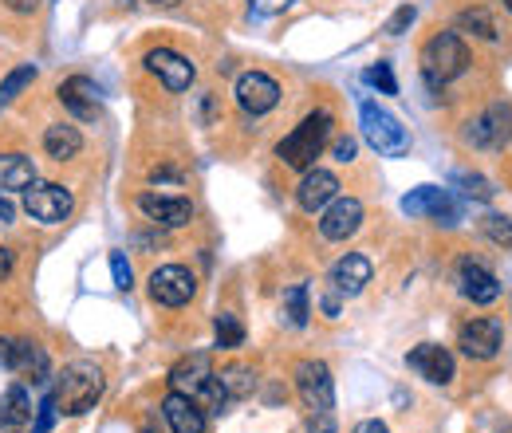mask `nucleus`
<instances>
[{"label": "nucleus", "mask_w": 512, "mask_h": 433, "mask_svg": "<svg viewBox=\"0 0 512 433\" xmlns=\"http://www.w3.org/2000/svg\"><path fill=\"white\" fill-rule=\"evenodd\" d=\"M103 390H107V378H103V371L95 363H67L64 374L56 378V390L52 394H56V406L64 414L79 418V414H87V410L99 406Z\"/></svg>", "instance_id": "nucleus-1"}, {"label": "nucleus", "mask_w": 512, "mask_h": 433, "mask_svg": "<svg viewBox=\"0 0 512 433\" xmlns=\"http://www.w3.org/2000/svg\"><path fill=\"white\" fill-rule=\"evenodd\" d=\"M331 123H335L331 111H312L304 123L296 126V130L276 146L280 162L292 166V170H312L316 158L323 154V146H327V138H331Z\"/></svg>", "instance_id": "nucleus-2"}, {"label": "nucleus", "mask_w": 512, "mask_h": 433, "mask_svg": "<svg viewBox=\"0 0 512 433\" xmlns=\"http://www.w3.org/2000/svg\"><path fill=\"white\" fill-rule=\"evenodd\" d=\"M359 123H363V138L379 158H402L410 150V134L398 123L390 111H383L379 103H363L359 107Z\"/></svg>", "instance_id": "nucleus-3"}, {"label": "nucleus", "mask_w": 512, "mask_h": 433, "mask_svg": "<svg viewBox=\"0 0 512 433\" xmlns=\"http://www.w3.org/2000/svg\"><path fill=\"white\" fill-rule=\"evenodd\" d=\"M465 67H469V48L461 44L457 32H442L422 48V75L430 79V87H442L449 79L465 75Z\"/></svg>", "instance_id": "nucleus-4"}, {"label": "nucleus", "mask_w": 512, "mask_h": 433, "mask_svg": "<svg viewBox=\"0 0 512 433\" xmlns=\"http://www.w3.org/2000/svg\"><path fill=\"white\" fill-rule=\"evenodd\" d=\"M71 205H75L71 189L56 186V182H32V186L24 189V209L40 225H60V221H67Z\"/></svg>", "instance_id": "nucleus-5"}, {"label": "nucleus", "mask_w": 512, "mask_h": 433, "mask_svg": "<svg viewBox=\"0 0 512 433\" xmlns=\"http://www.w3.org/2000/svg\"><path fill=\"white\" fill-rule=\"evenodd\" d=\"M296 390H300V398H304V406L312 414H331V406H335V382H331L327 363L304 359L296 367Z\"/></svg>", "instance_id": "nucleus-6"}, {"label": "nucleus", "mask_w": 512, "mask_h": 433, "mask_svg": "<svg viewBox=\"0 0 512 433\" xmlns=\"http://www.w3.org/2000/svg\"><path fill=\"white\" fill-rule=\"evenodd\" d=\"M193 292H197V280H193L190 268H182V264H162V268L150 276V300L162 304V308H182V304H190Z\"/></svg>", "instance_id": "nucleus-7"}, {"label": "nucleus", "mask_w": 512, "mask_h": 433, "mask_svg": "<svg viewBox=\"0 0 512 433\" xmlns=\"http://www.w3.org/2000/svg\"><path fill=\"white\" fill-rule=\"evenodd\" d=\"M509 130H512V107L509 103H493V107H485V111L469 123L465 142H473L477 150H497V146H505Z\"/></svg>", "instance_id": "nucleus-8"}, {"label": "nucleus", "mask_w": 512, "mask_h": 433, "mask_svg": "<svg viewBox=\"0 0 512 433\" xmlns=\"http://www.w3.org/2000/svg\"><path fill=\"white\" fill-rule=\"evenodd\" d=\"M402 213L410 217H434L438 225H457V201L449 197V189L418 186L414 193L402 197Z\"/></svg>", "instance_id": "nucleus-9"}, {"label": "nucleus", "mask_w": 512, "mask_h": 433, "mask_svg": "<svg viewBox=\"0 0 512 433\" xmlns=\"http://www.w3.org/2000/svg\"><path fill=\"white\" fill-rule=\"evenodd\" d=\"M99 83L87 79V75H71L60 83V103L79 119V123H99L103 119V107H99Z\"/></svg>", "instance_id": "nucleus-10"}, {"label": "nucleus", "mask_w": 512, "mask_h": 433, "mask_svg": "<svg viewBox=\"0 0 512 433\" xmlns=\"http://www.w3.org/2000/svg\"><path fill=\"white\" fill-rule=\"evenodd\" d=\"M457 347L469 359H477V363L497 359V351H501V323H493V319H469L457 331Z\"/></svg>", "instance_id": "nucleus-11"}, {"label": "nucleus", "mask_w": 512, "mask_h": 433, "mask_svg": "<svg viewBox=\"0 0 512 433\" xmlns=\"http://www.w3.org/2000/svg\"><path fill=\"white\" fill-rule=\"evenodd\" d=\"M237 103H241V111H249V115H268V111L280 103V87H276V79L264 75V71H245V75L237 79Z\"/></svg>", "instance_id": "nucleus-12"}, {"label": "nucleus", "mask_w": 512, "mask_h": 433, "mask_svg": "<svg viewBox=\"0 0 512 433\" xmlns=\"http://www.w3.org/2000/svg\"><path fill=\"white\" fill-rule=\"evenodd\" d=\"M138 209L162 229H182L193 217V205L186 197H166V193H138Z\"/></svg>", "instance_id": "nucleus-13"}, {"label": "nucleus", "mask_w": 512, "mask_h": 433, "mask_svg": "<svg viewBox=\"0 0 512 433\" xmlns=\"http://www.w3.org/2000/svg\"><path fill=\"white\" fill-rule=\"evenodd\" d=\"M406 363H410V371H418L426 382H434V386H449L453 382V355H449L446 347H438V343H422V347H414L410 355H406Z\"/></svg>", "instance_id": "nucleus-14"}, {"label": "nucleus", "mask_w": 512, "mask_h": 433, "mask_svg": "<svg viewBox=\"0 0 512 433\" xmlns=\"http://www.w3.org/2000/svg\"><path fill=\"white\" fill-rule=\"evenodd\" d=\"M359 225H363V205L355 197H335L331 209L323 213L320 233L327 241H347L351 233H359Z\"/></svg>", "instance_id": "nucleus-15"}, {"label": "nucleus", "mask_w": 512, "mask_h": 433, "mask_svg": "<svg viewBox=\"0 0 512 433\" xmlns=\"http://www.w3.org/2000/svg\"><path fill=\"white\" fill-rule=\"evenodd\" d=\"M146 67L170 87V91H190L193 83V63L186 56H178V52H170V48H154V52H146Z\"/></svg>", "instance_id": "nucleus-16"}, {"label": "nucleus", "mask_w": 512, "mask_h": 433, "mask_svg": "<svg viewBox=\"0 0 512 433\" xmlns=\"http://www.w3.org/2000/svg\"><path fill=\"white\" fill-rule=\"evenodd\" d=\"M457 284H461V296H465L469 304H493V300H501V284H497V276H493L489 268L473 264V260H461V268H457Z\"/></svg>", "instance_id": "nucleus-17"}, {"label": "nucleus", "mask_w": 512, "mask_h": 433, "mask_svg": "<svg viewBox=\"0 0 512 433\" xmlns=\"http://www.w3.org/2000/svg\"><path fill=\"white\" fill-rule=\"evenodd\" d=\"M170 386H174L178 394H190V398L205 394V390L213 386V367H209V355H201V351L186 355V359H182V363L170 371Z\"/></svg>", "instance_id": "nucleus-18"}, {"label": "nucleus", "mask_w": 512, "mask_h": 433, "mask_svg": "<svg viewBox=\"0 0 512 433\" xmlns=\"http://www.w3.org/2000/svg\"><path fill=\"white\" fill-rule=\"evenodd\" d=\"M335 197H339V178H335L331 170H304V182H300V189H296L300 209L320 213V209H327Z\"/></svg>", "instance_id": "nucleus-19"}, {"label": "nucleus", "mask_w": 512, "mask_h": 433, "mask_svg": "<svg viewBox=\"0 0 512 433\" xmlns=\"http://www.w3.org/2000/svg\"><path fill=\"white\" fill-rule=\"evenodd\" d=\"M371 276H375V268H371V260H367L363 252H347V256L331 268V284H335L339 296H359V292L371 284Z\"/></svg>", "instance_id": "nucleus-20"}, {"label": "nucleus", "mask_w": 512, "mask_h": 433, "mask_svg": "<svg viewBox=\"0 0 512 433\" xmlns=\"http://www.w3.org/2000/svg\"><path fill=\"white\" fill-rule=\"evenodd\" d=\"M162 418L170 422V430L174 433H205V410L193 402L190 394H170L166 402H162Z\"/></svg>", "instance_id": "nucleus-21"}, {"label": "nucleus", "mask_w": 512, "mask_h": 433, "mask_svg": "<svg viewBox=\"0 0 512 433\" xmlns=\"http://www.w3.org/2000/svg\"><path fill=\"white\" fill-rule=\"evenodd\" d=\"M44 150H48V158H56V162H71V158L83 150V134L71 123L48 126V130H44Z\"/></svg>", "instance_id": "nucleus-22"}, {"label": "nucleus", "mask_w": 512, "mask_h": 433, "mask_svg": "<svg viewBox=\"0 0 512 433\" xmlns=\"http://www.w3.org/2000/svg\"><path fill=\"white\" fill-rule=\"evenodd\" d=\"M36 182V166L28 154H0V189H28Z\"/></svg>", "instance_id": "nucleus-23"}, {"label": "nucleus", "mask_w": 512, "mask_h": 433, "mask_svg": "<svg viewBox=\"0 0 512 433\" xmlns=\"http://www.w3.org/2000/svg\"><path fill=\"white\" fill-rule=\"evenodd\" d=\"M0 418L20 422V426L32 418V398H28L24 386H8V394H4V402H0Z\"/></svg>", "instance_id": "nucleus-24"}, {"label": "nucleus", "mask_w": 512, "mask_h": 433, "mask_svg": "<svg viewBox=\"0 0 512 433\" xmlns=\"http://www.w3.org/2000/svg\"><path fill=\"white\" fill-rule=\"evenodd\" d=\"M457 28L469 32V36H481V40H497V24H493V16H489L485 8L461 12V16H457Z\"/></svg>", "instance_id": "nucleus-25"}, {"label": "nucleus", "mask_w": 512, "mask_h": 433, "mask_svg": "<svg viewBox=\"0 0 512 433\" xmlns=\"http://www.w3.org/2000/svg\"><path fill=\"white\" fill-rule=\"evenodd\" d=\"M32 79H36V67H32V63H20L16 71H8V75L0 79V107H8V103H12V99H16Z\"/></svg>", "instance_id": "nucleus-26"}, {"label": "nucleus", "mask_w": 512, "mask_h": 433, "mask_svg": "<svg viewBox=\"0 0 512 433\" xmlns=\"http://www.w3.org/2000/svg\"><path fill=\"white\" fill-rule=\"evenodd\" d=\"M245 343V327L237 315H217V347L221 351H237Z\"/></svg>", "instance_id": "nucleus-27"}, {"label": "nucleus", "mask_w": 512, "mask_h": 433, "mask_svg": "<svg viewBox=\"0 0 512 433\" xmlns=\"http://www.w3.org/2000/svg\"><path fill=\"white\" fill-rule=\"evenodd\" d=\"M284 315H288L292 327H304V323H308V288H304V284L288 288V296H284Z\"/></svg>", "instance_id": "nucleus-28"}, {"label": "nucleus", "mask_w": 512, "mask_h": 433, "mask_svg": "<svg viewBox=\"0 0 512 433\" xmlns=\"http://www.w3.org/2000/svg\"><path fill=\"white\" fill-rule=\"evenodd\" d=\"M481 233L501 248H512V217H501V213H489L481 217Z\"/></svg>", "instance_id": "nucleus-29"}, {"label": "nucleus", "mask_w": 512, "mask_h": 433, "mask_svg": "<svg viewBox=\"0 0 512 433\" xmlns=\"http://www.w3.org/2000/svg\"><path fill=\"white\" fill-rule=\"evenodd\" d=\"M363 79H367L371 87H379L383 95H394V91H398V83H394V71H390V63H375V67H367V71H363Z\"/></svg>", "instance_id": "nucleus-30"}, {"label": "nucleus", "mask_w": 512, "mask_h": 433, "mask_svg": "<svg viewBox=\"0 0 512 433\" xmlns=\"http://www.w3.org/2000/svg\"><path fill=\"white\" fill-rule=\"evenodd\" d=\"M453 182H457V186L465 189V193H469V197H477V201H489V197H493V193H497V189L489 186V182H485V178H481V174H457V178H453Z\"/></svg>", "instance_id": "nucleus-31"}, {"label": "nucleus", "mask_w": 512, "mask_h": 433, "mask_svg": "<svg viewBox=\"0 0 512 433\" xmlns=\"http://www.w3.org/2000/svg\"><path fill=\"white\" fill-rule=\"evenodd\" d=\"M56 414H60V406H56V394H48L40 406H36V422H32V433H48L56 426Z\"/></svg>", "instance_id": "nucleus-32"}, {"label": "nucleus", "mask_w": 512, "mask_h": 433, "mask_svg": "<svg viewBox=\"0 0 512 433\" xmlns=\"http://www.w3.org/2000/svg\"><path fill=\"white\" fill-rule=\"evenodd\" d=\"M414 20H418V8H414V4H402V8H398V12H394V16L383 24V32H386V36H402V32H406Z\"/></svg>", "instance_id": "nucleus-33"}, {"label": "nucleus", "mask_w": 512, "mask_h": 433, "mask_svg": "<svg viewBox=\"0 0 512 433\" xmlns=\"http://www.w3.org/2000/svg\"><path fill=\"white\" fill-rule=\"evenodd\" d=\"M111 276H115V288L119 292H130V264H127V256L123 252H111Z\"/></svg>", "instance_id": "nucleus-34"}, {"label": "nucleus", "mask_w": 512, "mask_h": 433, "mask_svg": "<svg viewBox=\"0 0 512 433\" xmlns=\"http://www.w3.org/2000/svg\"><path fill=\"white\" fill-rule=\"evenodd\" d=\"M256 12H264V16H272V12H284L292 0H249Z\"/></svg>", "instance_id": "nucleus-35"}, {"label": "nucleus", "mask_w": 512, "mask_h": 433, "mask_svg": "<svg viewBox=\"0 0 512 433\" xmlns=\"http://www.w3.org/2000/svg\"><path fill=\"white\" fill-rule=\"evenodd\" d=\"M355 158V142L351 138H339L335 142V162H351Z\"/></svg>", "instance_id": "nucleus-36"}, {"label": "nucleus", "mask_w": 512, "mask_h": 433, "mask_svg": "<svg viewBox=\"0 0 512 433\" xmlns=\"http://www.w3.org/2000/svg\"><path fill=\"white\" fill-rule=\"evenodd\" d=\"M12 276V248L0 245V280H8Z\"/></svg>", "instance_id": "nucleus-37"}, {"label": "nucleus", "mask_w": 512, "mask_h": 433, "mask_svg": "<svg viewBox=\"0 0 512 433\" xmlns=\"http://www.w3.org/2000/svg\"><path fill=\"white\" fill-rule=\"evenodd\" d=\"M12 217H16V209H12V201L0 193V225H12Z\"/></svg>", "instance_id": "nucleus-38"}, {"label": "nucleus", "mask_w": 512, "mask_h": 433, "mask_svg": "<svg viewBox=\"0 0 512 433\" xmlns=\"http://www.w3.org/2000/svg\"><path fill=\"white\" fill-rule=\"evenodd\" d=\"M4 4H8L12 12H32V8L40 4V0H4Z\"/></svg>", "instance_id": "nucleus-39"}, {"label": "nucleus", "mask_w": 512, "mask_h": 433, "mask_svg": "<svg viewBox=\"0 0 512 433\" xmlns=\"http://www.w3.org/2000/svg\"><path fill=\"white\" fill-rule=\"evenodd\" d=\"M355 433H386V426H383V422H359V426H355Z\"/></svg>", "instance_id": "nucleus-40"}, {"label": "nucleus", "mask_w": 512, "mask_h": 433, "mask_svg": "<svg viewBox=\"0 0 512 433\" xmlns=\"http://www.w3.org/2000/svg\"><path fill=\"white\" fill-rule=\"evenodd\" d=\"M0 433H24V430H20V422H8V418H0Z\"/></svg>", "instance_id": "nucleus-41"}, {"label": "nucleus", "mask_w": 512, "mask_h": 433, "mask_svg": "<svg viewBox=\"0 0 512 433\" xmlns=\"http://www.w3.org/2000/svg\"><path fill=\"white\" fill-rule=\"evenodd\" d=\"M150 4H162V8H174L178 0H150Z\"/></svg>", "instance_id": "nucleus-42"}, {"label": "nucleus", "mask_w": 512, "mask_h": 433, "mask_svg": "<svg viewBox=\"0 0 512 433\" xmlns=\"http://www.w3.org/2000/svg\"><path fill=\"white\" fill-rule=\"evenodd\" d=\"M505 8H509V12H512V0H505Z\"/></svg>", "instance_id": "nucleus-43"}]
</instances>
